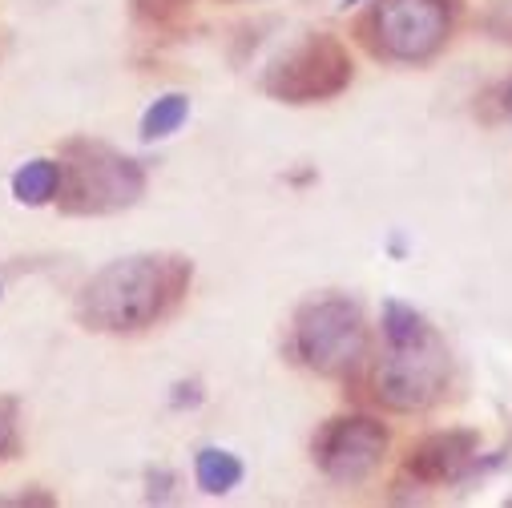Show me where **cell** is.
I'll return each instance as SVG.
<instances>
[{
  "mask_svg": "<svg viewBox=\"0 0 512 508\" xmlns=\"http://www.w3.org/2000/svg\"><path fill=\"white\" fill-rule=\"evenodd\" d=\"M194 263L182 254H130L101 267L77 291V323L101 335H138L174 315L190 291Z\"/></svg>",
  "mask_w": 512,
  "mask_h": 508,
  "instance_id": "1",
  "label": "cell"
},
{
  "mask_svg": "<svg viewBox=\"0 0 512 508\" xmlns=\"http://www.w3.org/2000/svg\"><path fill=\"white\" fill-rule=\"evenodd\" d=\"M61 190L57 206L65 214H117L142 202L146 194V170L142 162L117 154L105 142L93 138H69L61 146Z\"/></svg>",
  "mask_w": 512,
  "mask_h": 508,
  "instance_id": "2",
  "label": "cell"
},
{
  "mask_svg": "<svg viewBox=\"0 0 512 508\" xmlns=\"http://www.w3.org/2000/svg\"><path fill=\"white\" fill-rule=\"evenodd\" d=\"M460 21V0H371L359 21L363 45L392 65H428L444 53Z\"/></svg>",
  "mask_w": 512,
  "mask_h": 508,
  "instance_id": "3",
  "label": "cell"
},
{
  "mask_svg": "<svg viewBox=\"0 0 512 508\" xmlns=\"http://www.w3.org/2000/svg\"><path fill=\"white\" fill-rule=\"evenodd\" d=\"M291 355L327 379H347L367 355V323L359 303L343 295H319L295 311Z\"/></svg>",
  "mask_w": 512,
  "mask_h": 508,
  "instance_id": "4",
  "label": "cell"
},
{
  "mask_svg": "<svg viewBox=\"0 0 512 508\" xmlns=\"http://www.w3.org/2000/svg\"><path fill=\"white\" fill-rule=\"evenodd\" d=\"M448 384H452V355L436 331L420 343L388 347L371 367L375 404H383L388 412H404V416L436 408L448 396Z\"/></svg>",
  "mask_w": 512,
  "mask_h": 508,
  "instance_id": "5",
  "label": "cell"
},
{
  "mask_svg": "<svg viewBox=\"0 0 512 508\" xmlns=\"http://www.w3.org/2000/svg\"><path fill=\"white\" fill-rule=\"evenodd\" d=\"M355 77L351 49L335 33H307L263 73V93L287 105H319L339 97Z\"/></svg>",
  "mask_w": 512,
  "mask_h": 508,
  "instance_id": "6",
  "label": "cell"
},
{
  "mask_svg": "<svg viewBox=\"0 0 512 508\" xmlns=\"http://www.w3.org/2000/svg\"><path fill=\"white\" fill-rule=\"evenodd\" d=\"M392 448V432L375 416H335L315 432V464L331 484H363Z\"/></svg>",
  "mask_w": 512,
  "mask_h": 508,
  "instance_id": "7",
  "label": "cell"
},
{
  "mask_svg": "<svg viewBox=\"0 0 512 508\" xmlns=\"http://www.w3.org/2000/svg\"><path fill=\"white\" fill-rule=\"evenodd\" d=\"M500 456L504 452H492L488 460H480V436L468 428H448V432H432L412 444V452L404 456V480H412L416 488L468 484L484 476L488 468H496Z\"/></svg>",
  "mask_w": 512,
  "mask_h": 508,
  "instance_id": "8",
  "label": "cell"
},
{
  "mask_svg": "<svg viewBox=\"0 0 512 508\" xmlns=\"http://www.w3.org/2000/svg\"><path fill=\"white\" fill-rule=\"evenodd\" d=\"M57 190H61V162L53 158H33L13 174V198L21 206H49L57 202Z\"/></svg>",
  "mask_w": 512,
  "mask_h": 508,
  "instance_id": "9",
  "label": "cell"
},
{
  "mask_svg": "<svg viewBox=\"0 0 512 508\" xmlns=\"http://www.w3.org/2000/svg\"><path fill=\"white\" fill-rule=\"evenodd\" d=\"M242 476H246L242 460H238L234 452H226V448H202V452L194 456V480H198V488H202L206 496H226V492H234V488L242 484Z\"/></svg>",
  "mask_w": 512,
  "mask_h": 508,
  "instance_id": "10",
  "label": "cell"
},
{
  "mask_svg": "<svg viewBox=\"0 0 512 508\" xmlns=\"http://www.w3.org/2000/svg\"><path fill=\"white\" fill-rule=\"evenodd\" d=\"M186 121H190V97L186 93H162L142 113L138 134H142V142H162V138H174Z\"/></svg>",
  "mask_w": 512,
  "mask_h": 508,
  "instance_id": "11",
  "label": "cell"
},
{
  "mask_svg": "<svg viewBox=\"0 0 512 508\" xmlns=\"http://www.w3.org/2000/svg\"><path fill=\"white\" fill-rule=\"evenodd\" d=\"M379 323H383V343H388V347L420 343V339H428V335H432L428 319H424L416 307L400 303V299H388V303H383V311H379Z\"/></svg>",
  "mask_w": 512,
  "mask_h": 508,
  "instance_id": "12",
  "label": "cell"
},
{
  "mask_svg": "<svg viewBox=\"0 0 512 508\" xmlns=\"http://www.w3.org/2000/svg\"><path fill=\"white\" fill-rule=\"evenodd\" d=\"M190 5L194 0H134V17L142 25H150V29L170 33L190 17Z\"/></svg>",
  "mask_w": 512,
  "mask_h": 508,
  "instance_id": "13",
  "label": "cell"
},
{
  "mask_svg": "<svg viewBox=\"0 0 512 508\" xmlns=\"http://www.w3.org/2000/svg\"><path fill=\"white\" fill-rule=\"evenodd\" d=\"M476 25L496 45H512V0H488V9L480 13Z\"/></svg>",
  "mask_w": 512,
  "mask_h": 508,
  "instance_id": "14",
  "label": "cell"
},
{
  "mask_svg": "<svg viewBox=\"0 0 512 508\" xmlns=\"http://www.w3.org/2000/svg\"><path fill=\"white\" fill-rule=\"evenodd\" d=\"M476 117L496 125V121H512V77H504L500 85H492L484 93V101L476 105Z\"/></svg>",
  "mask_w": 512,
  "mask_h": 508,
  "instance_id": "15",
  "label": "cell"
},
{
  "mask_svg": "<svg viewBox=\"0 0 512 508\" xmlns=\"http://www.w3.org/2000/svg\"><path fill=\"white\" fill-rule=\"evenodd\" d=\"M17 400H0V460H9L17 452Z\"/></svg>",
  "mask_w": 512,
  "mask_h": 508,
  "instance_id": "16",
  "label": "cell"
},
{
  "mask_svg": "<svg viewBox=\"0 0 512 508\" xmlns=\"http://www.w3.org/2000/svg\"><path fill=\"white\" fill-rule=\"evenodd\" d=\"M146 484H150V500H170V492H174V472L170 468H162V472H150L146 476Z\"/></svg>",
  "mask_w": 512,
  "mask_h": 508,
  "instance_id": "17",
  "label": "cell"
},
{
  "mask_svg": "<svg viewBox=\"0 0 512 508\" xmlns=\"http://www.w3.org/2000/svg\"><path fill=\"white\" fill-rule=\"evenodd\" d=\"M174 392H178V396H174V400H170V404H174V408H186V404H190V408H194V404H202V384H178V388H174Z\"/></svg>",
  "mask_w": 512,
  "mask_h": 508,
  "instance_id": "18",
  "label": "cell"
},
{
  "mask_svg": "<svg viewBox=\"0 0 512 508\" xmlns=\"http://www.w3.org/2000/svg\"><path fill=\"white\" fill-rule=\"evenodd\" d=\"M351 5H359V0H339V9H351Z\"/></svg>",
  "mask_w": 512,
  "mask_h": 508,
  "instance_id": "19",
  "label": "cell"
},
{
  "mask_svg": "<svg viewBox=\"0 0 512 508\" xmlns=\"http://www.w3.org/2000/svg\"><path fill=\"white\" fill-rule=\"evenodd\" d=\"M0 57H5V41H0Z\"/></svg>",
  "mask_w": 512,
  "mask_h": 508,
  "instance_id": "20",
  "label": "cell"
},
{
  "mask_svg": "<svg viewBox=\"0 0 512 508\" xmlns=\"http://www.w3.org/2000/svg\"><path fill=\"white\" fill-rule=\"evenodd\" d=\"M0 291H5V287H0Z\"/></svg>",
  "mask_w": 512,
  "mask_h": 508,
  "instance_id": "21",
  "label": "cell"
}]
</instances>
